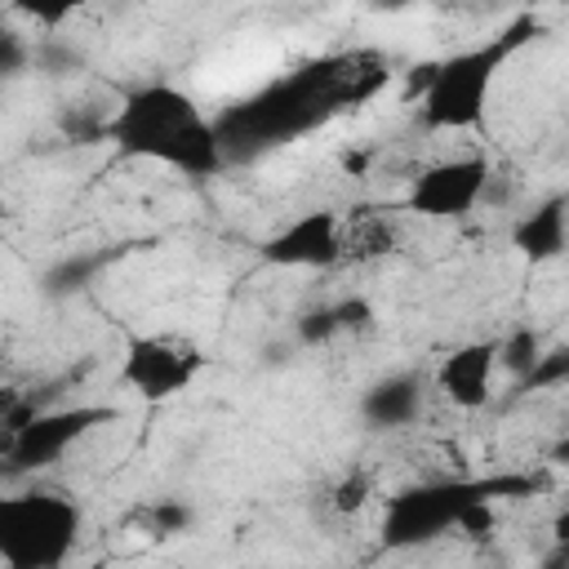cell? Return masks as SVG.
<instances>
[{
  "mask_svg": "<svg viewBox=\"0 0 569 569\" xmlns=\"http://www.w3.org/2000/svg\"><path fill=\"white\" fill-rule=\"evenodd\" d=\"M200 365H204V356L187 333H147V338L129 342L120 378L142 400H169L182 387H191Z\"/></svg>",
  "mask_w": 569,
  "mask_h": 569,
  "instance_id": "5b68a950",
  "label": "cell"
},
{
  "mask_svg": "<svg viewBox=\"0 0 569 569\" xmlns=\"http://www.w3.org/2000/svg\"><path fill=\"white\" fill-rule=\"evenodd\" d=\"M262 258L276 267H333L342 262V218L333 209L298 213L262 244Z\"/></svg>",
  "mask_w": 569,
  "mask_h": 569,
  "instance_id": "ba28073f",
  "label": "cell"
},
{
  "mask_svg": "<svg viewBox=\"0 0 569 569\" xmlns=\"http://www.w3.org/2000/svg\"><path fill=\"white\" fill-rule=\"evenodd\" d=\"M551 533H556V542L569 551V507H560V511H556V520H551Z\"/></svg>",
  "mask_w": 569,
  "mask_h": 569,
  "instance_id": "9a60e30c",
  "label": "cell"
},
{
  "mask_svg": "<svg viewBox=\"0 0 569 569\" xmlns=\"http://www.w3.org/2000/svg\"><path fill=\"white\" fill-rule=\"evenodd\" d=\"M107 409H58V413H36L22 418L18 427H4V462L18 467H44L58 458L76 436H84L93 422H102Z\"/></svg>",
  "mask_w": 569,
  "mask_h": 569,
  "instance_id": "52a82bcc",
  "label": "cell"
},
{
  "mask_svg": "<svg viewBox=\"0 0 569 569\" xmlns=\"http://www.w3.org/2000/svg\"><path fill=\"white\" fill-rule=\"evenodd\" d=\"M120 151L147 156L160 164H173L191 178H204L222 160V133L204 111L173 84H147L133 89L120 111L102 129Z\"/></svg>",
  "mask_w": 569,
  "mask_h": 569,
  "instance_id": "6da1fadb",
  "label": "cell"
},
{
  "mask_svg": "<svg viewBox=\"0 0 569 569\" xmlns=\"http://www.w3.org/2000/svg\"><path fill=\"white\" fill-rule=\"evenodd\" d=\"M360 409H365V418L369 422H378V427H400V422H409V418H418V409H422V382L418 378H387V382H378L365 400H360Z\"/></svg>",
  "mask_w": 569,
  "mask_h": 569,
  "instance_id": "7c38bea8",
  "label": "cell"
},
{
  "mask_svg": "<svg viewBox=\"0 0 569 569\" xmlns=\"http://www.w3.org/2000/svg\"><path fill=\"white\" fill-rule=\"evenodd\" d=\"M89 569H111V565H107V560H93V565H89Z\"/></svg>",
  "mask_w": 569,
  "mask_h": 569,
  "instance_id": "2e32d148",
  "label": "cell"
},
{
  "mask_svg": "<svg viewBox=\"0 0 569 569\" xmlns=\"http://www.w3.org/2000/svg\"><path fill=\"white\" fill-rule=\"evenodd\" d=\"M511 240H516V249H520L525 258H533V262L556 258V253L565 249V240H569V213H565V200H547L542 209H533L529 218H520L516 231H511Z\"/></svg>",
  "mask_w": 569,
  "mask_h": 569,
  "instance_id": "30bf717a",
  "label": "cell"
},
{
  "mask_svg": "<svg viewBox=\"0 0 569 569\" xmlns=\"http://www.w3.org/2000/svg\"><path fill=\"white\" fill-rule=\"evenodd\" d=\"M533 31V18H520L511 31H502L489 44L462 49L445 62H427L418 67L422 76H413V93H418V116L427 129H471L485 116L493 76L502 67V58Z\"/></svg>",
  "mask_w": 569,
  "mask_h": 569,
  "instance_id": "7a4b0ae2",
  "label": "cell"
},
{
  "mask_svg": "<svg viewBox=\"0 0 569 569\" xmlns=\"http://www.w3.org/2000/svg\"><path fill=\"white\" fill-rule=\"evenodd\" d=\"M400 244V227L391 213H373V209H360L351 218H342V262H365V258H378V253H391Z\"/></svg>",
  "mask_w": 569,
  "mask_h": 569,
  "instance_id": "8fae6325",
  "label": "cell"
},
{
  "mask_svg": "<svg viewBox=\"0 0 569 569\" xmlns=\"http://www.w3.org/2000/svg\"><path fill=\"white\" fill-rule=\"evenodd\" d=\"M342 173L347 178H365L369 173V164H373V147H356V151H342Z\"/></svg>",
  "mask_w": 569,
  "mask_h": 569,
  "instance_id": "5bb4252c",
  "label": "cell"
},
{
  "mask_svg": "<svg viewBox=\"0 0 569 569\" xmlns=\"http://www.w3.org/2000/svg\"><path fill=\"white\" fill-rule=\"evenodd\" d=\"M489 182V160L485 156H449L413 173L409 182V209L427 218H462L480 204Z\"/></svg>",
  "mask_w": 569,
  "mask_h": 569,
  "instance_id": "8992f818",
  "label": "cell"
},
{
  "mask_svg": "<svg viewBox=\"0 0 569 569\" xmlns=\"http://www.w3.org/2000/svg\"><path fill=\"white\" fill-rule=\"evenodd\" d=\"M80 533V507L62 493H18L0 502L4 569H58Z\"/></svg>",
  "mask_w": 569,
  "mask_h": 569,
  "instance_id": "3957f363",
  "label": "cell"
},
{
  "mask_svg": "<svg viewBox=\"0 0 569 569\" xmlns=\"http://www.w3.org/2000/svg\"><path fill=\"white\" fill-rule=\"evenodd\" d=\"M369 498H373V476H369V471H347V476L329 489V507H333L338 516H356Z\"/></svg>",
  "mask_w": 569,
  "mask_h": 569,
  "instance_id": "4fadbf2b",
  "label": "cell"
},
{
  "mask_svg": "<svg viewBox=\"0 0 569 569\" xmlns=\"http://www.w3.org/2000/svg\"><path fill=\"white\" fill-rule=\"evenodd\" d=\"M498 360H502L498 342H462V347H453L436 369V382H440L445 400L458 405V409H480L489 400Z\"/></svg>",
  "mask_w": 569,
  "mask_h": 569,
  "instance_id": "9c48e42d",
  "label": "cell"
},
{
  "mask_svg": "<svg viewBox=\"0 0 569 569\" xmlns=\"http://www.w3.org/2000/svg\"><path fill=\"white\" fill-rule=\"evenodd\" d=\"M480 493H498V485L436 480V485H427V489L400 493V498L387 507V525H382L387 547H413V542H427V538H436V533H445V529H458L462 511H467Z\"/></svg>",
  "mask_w": 569,
  "mask_h": 569,
  "instance_id": "277c9868",
  "label": "cell"
}]
</instances>
